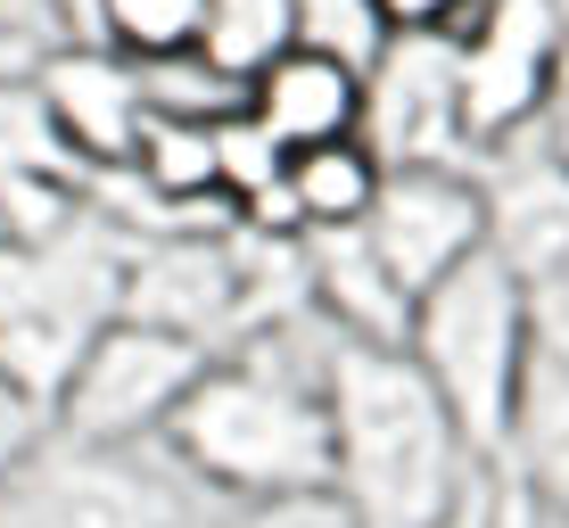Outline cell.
Here are the masks:
<instances>
[{
    "label": "cell",
    "instance_id": "obj_6",
    "mask_svg": "<svg viewBox=\"0 0 569 528\" xmlns=\"http://www.w3.org/2000/svg\"><path fill=\"white\" fill-rule=\"evenodd\" d=\"M455 91H462V149L470 166L487 149H512L561 100L553 0H479L455 33Z\"/></svg>",
    "mask_w": 569,
    "mask_h": 528
},
{
    "label": "cell",
    "instance_id": "obj_22",
    "mask_svg": "<svg viewBox=\"0 0 569 528\" xmlns=\"http://www.w3.org/2000/svg\"><path fill=\"white\" fill-rule=\"evenodd\" d=\"M487 520H496V462H487V471L470 479V496H462V504H455V512H446L438 528H487Z\"/></svg>",
    "mask_w": 569,
    "mask_h": 528
},
{
    "label": "cell",
    "instance_id": "obj_17",
    "mask_svg": "<svg viewBox=\"0 0 569 528\" xmlns=\"http://www.w3.org/2000/svg\"><path fill=\"white\" fill-rule=\"evenodd\" d=\"M207 58L223 74H248L264 50H281L298 33V0H207Z\"/></svg>",
    "mask_w": 569,
    "mask_h": 528
},
{
    "label": "cell",
    "instance_id": "obj_21",
    "mask_svg": "<svg viewBox=\"0 0 569 528\" xmlns=\"http://www.w3.org/2000/svg\"><path fill=\"white\" fill-rule=\"evenodd\" d=\"M487 528H553V512H545V504L496 462V520H487Z\"/></svg>",
    "mask_w": 569,
    "mask_h": 528
},
{
    "label": "cell",
    "instance_id": "obj_23",
    "mask_svg": "<svg viewBox=\"0 0 569 528\" xmlns=\"http://www.w3.org/2000/svg\"><path fill=\"white\" fill-rule=\"evenodd\" d=\"M545 141H553V149H561V158H569V91H561V100H553V116H545Z\"/></svg>",
    "mask_w": 569,
    "mask_h": 528
},
{
    "label": "cell",
    "instance_id": "obj_18",
    "mask_svg": "<svg viewBox=\"0 0 569 528\" xmlns=\"http://www.w3.org/2000/svg\"><path fill=\"white\" fill-rule=\"evenodd\" d=\"M207 528H356L347 520V504L330 496V487H313V496H264V504H223Z\"/></svg>",
    "mask_w": 569,
    "mask_h": 528
},
{
    "label": "cell",
    "instance_id": "obj_7",
    "mask_svg": "<svg viewBox=\"0 0 569 528\" xmlns=\"http://www.w3.org/2000/svg\"><path fill=\"white\" fill-rule=\"evenodd\" d=\"M116 315H141L157 330H182L207 356H223L248 330V248L240 223H173L141 231L124 248V298Z\"/></svg>",
    "mask_w": 569,
    "mask_h": 528
},
{
    "label": "cell",
    "instance_id": "obj_4",
    "mask_svg": "<svg viewBox=\"0 0 569 528\" xmlns=\"http://www.w3.org/2000/svg\"><path fill=\"white\" fill-rule=\"evenodd\" d=\"M214 496L166 446H91L42 421L0 479V528H207Z\"/></svg>",
    "mask_w": 569,
    "mask_h": 528
},
{
    "label": "cell",
    "instance_id": "obj_5",
    "mask_svg": "<svg viewBox=\"0 0 569 528\" xmlns=\"http://www.w3.org/2000/svg\"><path fill=\"white\" fill-rule=\"evenodd\" d=\"M207 371V347L182 330H157L141 315H108L83 339L67 388L50 397V429L91 446H149L166 438L173 405L190 397V380Z\"/></svg>",
    "mask_w": 569,
    "mask_h": 528
},
{
    "label": "cell",
    "instance_id": "obj_16",
    "mask_svg": "<svg viewBox=\"0 0 569 528\" xmlns=\"http://www.w3.org/2000/svg\"><path fill=\"white\" fill-rule=\"evenodd\" d=\"M207 0H100L91 33L132 58V67H166V58H199L207 50Z\"/></svg>",
    "mask_w": 569,
    "mask_h": 528
},
{
    "label": "cell",
    "instance_id": "obj_25",
    "mask_svg": "<svg viewBox=\"0 0 569 528\" xmlns=\"http://www.w3.org/2000/svg\"><path fill=\"white\" fill-rule=\"evenodd\" d=\"M17 248V215H9V199H0V257Z\"/></svg>",
    "mask_w": 569,
    "mask_h": 528
},
{
    "label": "cell",
    "instance_id": "obj_11",
    "mask_svg": "<svg viewBox=\"0 0 569 528\" xmlns=\"http://www.w3.org/2000/svg\"><path fill=\"white\" fill-rule=\"evenodd\" d=\"M240 116L281 149V158L306 149V141H339V132H356V116H363V67L347 50H330V42L289 33L281 50H264L257 67L240 74Z\"/></svg>",
    "mask_w": 569,
    "mask_h": 528
},
{
    "label": "cell",
    "instance_id": "obj_19",
    "mask_svg": "<svg viewBox=\"0 0 569 528\" xmlns=\"http://www.w3.org/2000/svg\"><path fill=\"white\" fill-rule=\"evenodd\" d=\"M380 33H462L479 0H363Z\"/></svg>",
    "mask_w": 569,
    "mask_h": 528
},
{
    "label": "cell",
    "instance_id": "obj_3",
    "mask_svg": "<svg viewBox=\"0 0 569 528\" xmlns=\"http://www.w3.org/2000/svg\"><path fill=\"white\" fill-rule=\"evenodd\" d=\"M405 356L446 397V414L462 421L479 462H496L520 405V371H528V281L496 248H470L455 272H438L413 298Z\"/></svg>",
    "mask_w": 569,
    "mask_h": 528
},
{
    "label": "cell",
    "instance_id": "obj_9",
    "mask_svg": "<svg viewBox=\"0 0 569 528\" xmlns=\"http://www.w3.org/2000/svg\"><path fill=\"white\" fill-rule=\"evenodd\" d=\"M363 231H371V248H380V265L421 298L438 272H455L470 248H487L479 166H388Z\"/></svg>",
    "mask_w": 569,
    "mask_h": 528
},
{
    "label": "cell",
    "instance_id": "obj_1",
    "mask_svg": "<svg viewBox=\"0 0 569 528\" xmlns=\"http://www.w3.org/2000/svg\"><path fill=\"white\" fill-rule=\"evenodd\" d=\"M313 315L272 322L257 339L207 356L190 397L166 421V455L207 487L214 504H264L330 487V414H322V347H289Z\"/></svg>",
    "mask_w": 569,
    "mask_h": 528
},
{
    "label": "cell",
    "instance_id": "obj_13",
    "mask_svg": "<svg viewBox=\"0 0 569 528\" xmlns=\"http://www.w3.org/2000/svg\"><path fill=\"white\" fill-rule=\"evenodd\" d=\"M33 83H42L50 124H58V141H67V158L83 173L132 158V132L149 116V83H141L132 58H116L108 42H67L33 67Z\"/></svg>",
    "mask_w": 569,
    "mask_h": 528
},
{
    "label": "cell",
    "instance_id": "obj_15",
    "mask_svg": "<svg viewBox=\"0 0 569 528\" xmlns=\"http://www.w3.org/2000/svg\"><path fill=\"white\" fill-rule=\"evenodd\" d=\"M380 158H371L363 132H339V141H306L281 158V215L289 231H347L363 223L371 199H380Z\"/></svg>",
    "mask_w": 569,
    "mask_h": 528
},
{
    "label": "cell",
    "instance_id": "obj_14",
    "mask_svg": "<svg viewBox=\"0 0 569 528\" xmlns=\"http://www.w3.org/2000/svg\"><path fill=\"white\" fill-rule=\"evenodd\" d=\"M298 257H306V298L339 339L363 347H405V322H413V289L380 265L363 223L347 231H298Z\"/></svg>",
    "mask_w": 569,
    "mask_h": 528
},
{
    "label": "cell",
    "instance_id": "obj_8",
    "mask_svg": "<svg viewBox=\"0 0 569 528\" xmlns=\"http://www.w3.org/2000/svg\"><path fill=\"white\" fill-rule=\"evenodd\" d=\"M356 132L380 166H470L462 149V91H455V33H380L363 58V116Z\"/></svg>",
    "mask_w": 569,
    "mask_h": 528
},
{
    "label": "cell",
    "instance_id": "obj_24",
    "mask_svg": "<svg viewBox=\"0 0 569 528\" xmlns=\"http://www.w3.org/2000/svg\"><path fill=\"white\" fill-rule=\"evenodd\" d=\"M553 50H561V91H569V0H553Z\"/></svg>",
    "mask_w": 569,
    "mask_h": 528
},
{
    "label": "cell",
    "instance_id": "obj_12",
    "mask_svg": "<svg viewBox=\"0 0 569 528\" xmlns=\"http://www.w3.org/2000/svg\"><path fill=\"white\" fill-rule=\"evenodd\" d=\"M479 190H487V248L520 281H545L569 265V158L545 141V124L512 149H487Z\"/></svg>",
    "mask_w": 569,
    "mask_h": 528
},
{
    "label": "cell",
    "instance_id": "obj_10",
    "mask_svg": "<svg viewBox=\"0 0 569 528\" xmlns=\"http://www.w3.org/2000/svg\"><path fill=\"white\" fill-rule=\"evenodd\" d=\"M496 462L553 520H569V265L528 281V371Z\"/></svg>",
    "mask_w": 569,
    "mask_h": 528
},
{
    "label": "cell",
    "instance_id": "obj_2",
    "mask_svg": "<svg viewBox=\"0 0 569 528\" xmlns=\"http://www.w3.org/2000/svg\"><path fill=\"white\" fill-rule=\"evenodd\" d=\"M322 414H330V496L347 504L356 528H438L487 471L405 347H363L330 330Z\"/></svg>",
    "mask_w": 569,
    "mask_h": 528
},
{
    "label": "cell",
    "instance_id": "obj_20",
    "mask_svg": "<svg viewBox=\"0 0 569 528\" xmlns=\"http://www.w3.org/2000/svg\"><path fill=\"white\" fill-rule=\"evenodd\" d=\"M33 438H42V414H33V405L17 397V388H0V479L17 471V455H26Z\"/></svg>",
    "mask_w": 569,
    "mask_h": 528
}]
</instances>
